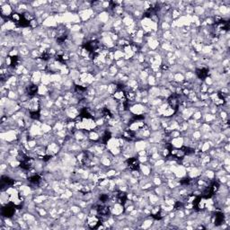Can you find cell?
Wrapping results in <instances>:
<instances>
[{
	"label": "cell",
	"mask_w": 230,
	"mask_h": 230,
	"mask_svg": "<svg viewBox=\"0 0 230 230\" xmlns=\"http://www.w3.org/2000/svg\"><path fill=\"white\" fill-rule=\"evenodd\" d=\"M128 167L132 170H137L138 168V162L137 159L135 158H130L128 160Z\"/></svg>",
	"instance_id": "obj_1"
},
{
	"label": "cell",
	"mask_w": 230,
	"mask_h": 230,
	"mask_svg": "<svg viewBox=\"0 0 230 230\" xmlns=\"http://www.w3.org/2000/svg\"><path fill=\"white\" fill-rule=\"evenodd\" d=\"M169 104H170V105L173 109H177V107H178L179 105V101L176 95H172V96L170 97V99H169Z\"/></svg>",
	"instance_id": "obj_2"
},
{
	"label": "cell",
	"mask_w": 230,
	"mask_h": 230,
	"mask_svg": "<svg viewBox=\"0 0 230 230\" xmlns=\"http://www.w3.org/2000/svg\"><path fill=\"white\" fill-rule=\"evenodd\" d=\"M3 214L5 216V217H11L12 215L13 214V208L12 207H6L5 208L3 209Z\"/></svg>",
	"instance_id": "obj_3"
},
{
	"label": "cell",
	"mask_w": 230,
	"mask_h": 230,
	"mask_svg": "<svg viewBox=\"0 0 230 230\" xmlns=\"http://www.w3.org/2000/svg\"><path fill=\"white\" fill-rule=\"evenodd\" d=\"M197 75H198L199 77H200V78H204V77H206L208 75V69H202L197 70Z\"/></svg>",
	"instance_id": "obj_4"
},
{
	"label": "cell",
	"mask_w": 230,
	"mask_h": 230,
	"mask_svg": "<svg viewBox=\"0 0 230 230\" xmlns=\"http://www.w3.org/2000/svg\"><path fill=\"white\" fill-rule=\"evenodd\" d=\"M40 178L39 175H34V176H32L30 178V181L32 182H33V184H38V182H40Z\"/></svg>",
	"instance_id": "obj_5"
},
{
	"label": "cell",
	"mask_w": 230,
	"mask_h": 230,
	"mask_svg": "<svg viewBox=\"0 0 230 230\" xmlns=\"http://www.w3.org/2000/svg\"><path fill=\"white\" fill-rule=\"evenodd\" d=\"M36 92H37V86L32 85V86L29 87V93H30V94H34V93H36Z\"/></svg>",
	"instance_id": "obj_6"
},
{
	"label": "cell",
	"mask_w": 230,
	"mask_h": 230,
	"mask_svg": "<svg viewBox=\"0 0 230 230\" xmlns=\"http://www.w3.org/2000/svg\"><path fill=\"white\" fill-rule=\"evenodd\" d=\"M31 117H32V119H38L39 117H40V115H39L38 112H31Z\"/></svg>",
	"instance_id": "obj_7"
}]
</instances>
